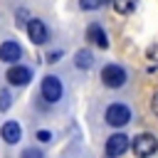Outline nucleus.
<instances>
[{
    "instance_id": "1",
    "label": "nucleus",
    "mask_w": 158,
    "mask_h": 158,
    "mask_svg": "<svg viewBox=\"0 0 158 158\" xmlns=\"http://www.w3.org/2000/svg\"><path fill=\"white\" fill-rule=\"evenodd\" d=\"M158 151V138L153 133H138L133 138V153L138 158H151Z\"/></svg>"
},
{
    "instance_id": "2",
    "label": "nucleus",
    "mask_w": 158,
    "mask_h": 158,
    "mask_svg": "<svg viewBox=\"0 0 158 158\" xmlns=\"http://www.w3.org/2000/svg\"><path fill=\"white\" fill-rule=\"evenodd\" d=\"M106 121H109V126H116V128H121V126H126L128 121H131V109L126 106V104H111L109 109H106Z\"/></svg>"
},
{
    "instance_id": "3",
    "label": "nucleus",
    "mask_w": 158,
    "mask_h": 158,
    "mask_svg": "<svg viewBox=\"0 0 158 158\" xmlns=\"http://www.w3.org/2000/svg\"><path fill=\"white\" fill-rule=\"evenodd\" d=\"M101 81H104L106 86H111V89L123 86V81H126L123 67H118V64H106V67L101 69Z\"/></svg>"
},
{
    "instance_id": "4",
    "label": "nucleus",
    "mask_w": 158,
    "mask_h": 158,
    "mask_svg": "<svg viewBox=\"0 0 158 158\" xmlns=\"http://www.w3.org/2000/svg\"><path fill=\"white\" fill-rule=\"evenodd\" d=\"M42 99L44 101H49V104H57L59 99H62V81L57 79V77H44L42 79Z\"/></svg>"
},
{
    "instance_id": "5",
    "label": "nucleus",
    "mask_w": 158,
    "mask_h": 158,
    "mask_svg": "<svg viewBox=\"0 0 158 158\" xmlns=\"http://www.w3.org/2000/svg\"><path fill=\"white\" fill-rule=\"evenodd\" d=\"M27 37H30V42H35V44H44L47 37H49L47 25H44L42 20H30V22H27Z\"/></svg>"
},
{
    "instance_id": "6",
    "label": "nucleus",
    "mask_w": 158,
    "mask_h": 158,
    "mask_svg": "<svg viewBox=\"0 0 158 158\" xmlns=\"http://www.w3.org/2000/svg\"><path fill=\"white\" fill-rule=\"evenodd\" d=\"M126 148H128V136H123V133L109 136V141H106V156L109 158H118Z\"/></svg>"
},
{
    "instance_id": "7",
    "label": "nucleus",
    "mask_w": 158,
    "mask_h": 158,
    "mask_svg": "<svg viewBox=\"0 0 158 158\" xmlns=\"http://www.w3.org/2000/svg\"><path fill=\"white\" fill-rule=\"evenodd\" d=\"M30 79H32V72H30L27 67H22V64H12V67L7 69V81H10L12 86H25Z\"/></svg>"
},
{
    "instance_id": "8",
    "label": "nucleus",
    "mask_w": 158,
    "mask_h": 158,
    "mask_svg": "<svg viewBox=\"0 0 158 158\" xmlns=\"http://www.w3.org/2000/svg\"><path fill=\"white\" fill-rule=\"evenodd\" d=\"M22 57V49H20V44L17 42H12V40H7V42H2L0 44V59L5 62V64H17V59Z\"/></svg>"
},
{
    "instance_id": "9",
    "label": "nucleus",
    "mask_w": 158,
    "mask_h": 158,
    "mask_svg": "<svg viewBox=\"0 0 158 158\" xmlns=\"http://www.w3.org/2000/svg\"><path fill=\"white\" fill-rule=\"evenodd\" d=\"M86 37H89V42H94L96 47H101V49H106L109 47V40H106V32L101 30V25H89V30H86Z\"/></svg>"
},
{
    "instance_id": "10",
    "label": "nucleus",
    "mask_w": 158,
    "mask_h": 158,
    "mask_svg": "<svg viewBox=\"0 0 158 158\" xmlns=\"http://www.w3.org/2000/svg\"><path fill=\"white\" fill-rule=\"evenodd\" d=\"M2 138H5V143H17L20 141V126L15 121L2 123Z\"/></svg>"
},
{
    "instance_id": "11",
    "label": "nucleus",
    "mask_w": 158,
    "mask_h": 158,
    "mask_svg": "<svg viewBox=\"0 0 158 158\" xmlns=\"http://www.w3.org/2000/svg\"><path fill=\"white\" fill-rule=\"evenodd\" d=\"M74 64H77L79 69H89V67L94 64V57H91V52H89V49H79V52L74 54Z\"/></svg>"
},
{
    "instance_id": "12",
    "label": "nucleus",
    "mask_w": 158,
    "mask_h": 158,
    "mask_svg": "<svg viewBox=\"0 0 158 158\" xmlns=\"http://www.w3.org/2000/svg\"><path fill=\"white\" fill-rule=\"evenodd\" d=\"M114 2V10L118 12V15H128V12H133V7H136V0H111Z\"/></svg>"
},
{
    "instance_id": "13",
    "label": "nucleus",
    "mask_w": 158,
    "mask_h": 158,
    "mask_svg": "<svg viewBox=\"0 0 158 158\" xmlns=\"http://www.w3.org/2000/svg\"><path fill=\"white\" fill-rule=\"evenodd\" d=\"M10 104H12L10 91H7V89H0V111H7V109H10Z\"/></svg>"
},
{
    "instance_id": "14",
    "label": "nucleus",
    "mask_w": 158,
    "mask_h": 158,
    "mask_svg": "<svg viewBox=\"0 0 158 158\" xmlns=\"http://www.w3.org/2000/svg\"><path fill=\"white\" fill-rule=\"evenodd\" d=\"M79 5H81V10H96L101 2L99 0H79Z\"/></svg>"
},
{
    "instance_id": "15",
    "label": "nucleus",
    "mask_w": 158,
    "mask_h": 158,
    "mask_svg": "<svg viewBox=\"0 0 158 158\" xmlns=\"http://www.w3.org/2000/svg\"><path fill=\"white\" fill-rule=\"evenodd\" d=\"M146 57H148V59H153V62H158V42L148 47V52H146Z\"/></svg>"
},
{
    "instance_id": "16",
    "label": "nucleus",
    "mask_w": 158,
    "mask_h": 158,
    "mask_svg": "<svg viewBox=\"0 0 158 158\" xmlns=\"http://www.w3.org/2000/svg\"><path fill=\"white\" fill-rule=\"evenodd\" d=\"M37 141L49 143V141H52V133H49V131H37Z\"/></svg>"
},
{
    "instance_id": "17",
    "label": "nucleus",
    "mask_w": 158,
    "mask_h": 158,
    "mask_svg": "<svg viewBox=\"0 0 158 158\" xmlns=\"http://www.w3.org/2000/svg\"><path fill=\"white\" fill-rule=\"evenodd\" d=\"M22 158H42V153H40L37 148H27V151L22 153Z\"/></svg>"
},
{
    "instance_id": "18",
    "label": "nucleus",
    "mask_w": 158,
    "mask_h": 158,
    "mask_svg": "<svg viewBox=\"0 0 158 158\" xmlns=\"http://www.w3.org/2000/svg\"><path fill=\"white\" fill-rule=\"evenodd\" d=\"M59 57H62V52H52L47 59H49V62H59Z\"/></svg>"
},
{
    "instance_id": "19",
    "label": "nucleus",
    "mask_w": 158,
    "mask_h": 158,
    "mask_svg": "<svg viewBox=\"0 0 158 158\" xmlns=\"http://www.w3.org/2000/svg\"><path fill=\"white\" fill-rule=\"evenodd\" d=\"M153 109H156V114H158V94H156V99H153Z\"/></svg>"
},
{
    "instance_id": "20",
    "label": "nucleus",
    "mask_w": 158,
    "mask_h": 158,
    "mask_svg": "<svg viewBox=\"0 0 158 158\" xmlns=\"http://www.w3.org/2000/svg\"><path fill=\"white\" fill-rule=\"evenodd\" d=\"M99 2H101V5H104V2H109V0H99Z\"/></svg>"
}]
</instances>
